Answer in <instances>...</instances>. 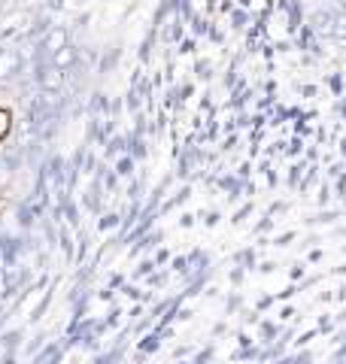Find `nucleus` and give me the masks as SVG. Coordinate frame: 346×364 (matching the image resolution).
Instances as JSON below:
<instances>
[{"mask_svg": "<svg viewBox=\"0 0 346 364\" xmlns=\"http://www.w3.org/2000/svg\"><path fill=\"white\" fill-rule=\"evenodd\" d=\"M40 88L58 95V91L64 88V70H61V67H55V64L43 67V70H40Z\"/></svg>", "mask_w": 346, "mask_h": 364, "instance_id": "1", "label": "nucleus"}, {"mask_svg": "<svg viewBox=\"0 0 346 364\" xmlns=\"http://www.w3.org/2000/svg\"><path fill=\"white\" fill-rule=\"evenodd\" d=\"M70 43V33H67V28H52L49 33L43 37V49L49 52V55H55L61 46H67Z\"/></svg>", "mask_w": 346, "mask_h": 364, "instance_id": "2", "label": "nucleus"}, {"mask_svg": "<svg viewBox=\"0 0 346 364\" xmlns=\"http://www.w3.org/2000/svg\"><path fill=\"white\" fill-rule=\"evenodd\" d=\"M21 70V55L19 52H0V79H9Z\"/></svg>", "mask_w": 346, "mask_h": 364, "instance_id": "3", "label": "nucleus"}, {"mask_svg": "<svg viewBox=\"0 0 346 364\" xmlns=\"http://www.w3.org/2000/svg\"><path fill=\"white\" fill-rule=\"evenodd\" d=\"M316 25V31L319 33H325V37H331L334 33V25H337V13H331V9H319V13L310 18Z\"/></svg>", "mask_w": 346, "mask_h": 364, "instance_id": "4", "label": "nucleus"}, {"mask_svg": "<svg viewBox=\"0 0 346 364\" xmlns=\"http://www.w3.org/2000/svg\"><path fill=\"white\" fill-rule=\"evenodd\" d=\"M79 61V52H76V46H61V49H58L55 55H52V64L55 67H61V70H67V67H73Z\"/></svg>", "mask_w": 346, "mask_h": 364, "instance_id": "5", "label": "nucleus"}, {"mask_svg": "<svg viewBox=\"0 0 346 364\" xmlns=\"http://www.w3.org/2000/svg\"><path fill=\"white\" fill-rule=\"evenodd\" d=\"M6 182H9V170L0 167V186H6Z\"/></svg>", "mask_w": 346, "mask_h": 364, "instance_id": "6", "label": "nucleus"}, {"mask_svg": "<svg viewBox=\"0 0 346 364\" xmlns=\"http://www.w3.org/2000/svg\"><path fill=\"white\" fill-rule=\"evenodd\" d=\"M334 4H337V9H340V13H346V0H334Z\"/></svg>", "mask_w": 346, "mask_h": 364, "instance_id": "7", "label": "nucleus"}]
</instances>
